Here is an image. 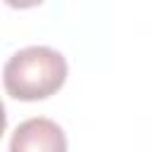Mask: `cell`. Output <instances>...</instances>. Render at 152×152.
Here are the masks:
<instances>
[{
  "instance_id": "6da1fadb",
  "label": "cell",
  "mask_w": 152,
  "mask_h": 152,
  "mask_svg": "<svg viewBox=\"0 0 152 152\" xmlns=\"http://www.w3.org/2000/svg\"><path fill=\"white\" fill-rule=\"evenodd\" d=\"M66 59L48 45H31L17 50L2 69L5 90L14 100L36 102L55 95L66 81Z\"/></svg>"
},
{
  "instance_id": "7a4b0ae2",
  "label": "cell",
  "mask_w": 152,
  "mask_h": 152,
  "mask_svg": "<svg viewBox=\"0 0 152 152\" xmlns=\"http://www.w3.org/2000/svg\"><path fill=\"white\" fill-rule=\"evenodd\" d=\"M66 135L59 124L45 116L21 121L10 138V152H66Z\"/></svg>"
},
{
  "instance_id": "3957f363",
  "label": "cell",
  "mask_w": 152,
  "mask_h": 152,
  "mask_svg": "<svg viewBox=\"0 0 152 152\" xmlns=\"http://www.w3.org/2000/svg\"><path fill=\"white\" fill-rule=\"evenodd\" d=\"M5 2L14 10H28V7H38L43 0H5Z\"/></svg>"
}]
</instances>
